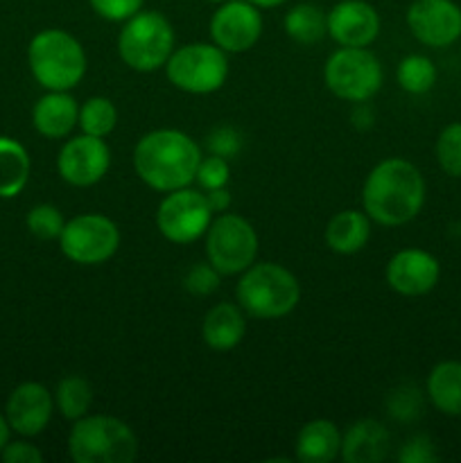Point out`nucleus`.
I'll list each match as a JSON object with an SVG mask.
<instances>
[{
  "mask_svg": "<svg viewBox=\"0 0 461 463\" xmlns=\"http://www.w3.org/2000/svg\"><path fill=\"white\" fill-rule=\"evenodd\" d=\"M247 333V317L240 306L233 303H217L211 307L203 319L202 326V337L208 348L217 353L230 351L238 346Z\"/></svg>",
  "mask_w": 461,
  "mask_h": 463,
  "instance_id": "aec40b11",
  "label": "nucleus"
},
{
  "mask_svg": "<svg viewBox=\"0 0 461 463\" xmlns=\"http://www.w3.org/2000/svg\"><path fill=\"white\" fill-rule=\"evenodd\" d=\"M90 402H93V389H90L89 380L80 378V375H68L57 384L54 405L61 411L63 419L80 420L81 416L89 414Z\"/></svg>",
  "mask_w": 461,
  "mask_h": 463,
  "instance_id": "a878e982",
  "label": "nucleus"
},
{
  "mask_svg": "<svg viewBox=\"0 0 461 463\" xmlns=\"http://www.w3.org/2000/svg\"><path fill=\"white\" fill-rule=\"evenodd\" d=\"M240 147H242V136L233 127H217L208 136V149H211V154L226 158V161L238 156Z\"/></svg>",
  "mask_w": 461,
  "mask_h": 463,
  "instance_id": "c9c22d12",
  "label": "nucleus"
},
{
  "mask_svg": "<svg viewBox=\"0 0 461 463\" xmlns=\"http://www.w3.org/2000/svg\"><path fill=\"white\" fill-rule=\"evenodd\" d=\"M411 34L429 48H447L461 36V9L452 0H414L407 9Z\"/></svg>",
  "mask_w": 461,
  "mask_h": 463,
  "instance_id": "4468645a",
  "label": "nucleus"
},
{
  "mask_svg": "<svg viewBox=\"0 0 461 463\" xmlns=\"http://www.w3.org/2000/svg\"><path fill=\"white\" fill-rule=\"evenodd\" d=\"M208 203H211L212 213H224L230 206V193L226 188H215L206 193Z\"/></svg>",
  "mask_w": 461,
  "mask_h": 463,
  "instance_id": "4c0bfd02",
  "label": "nucleus"
},
{
  "mask_svg": "<svg viewBox=\"0 0 461 463\" xmlns=\"http://www.w3.org/2000/svg\"><path fill=\"white\" fill-rule=\"evenodd\" d=\"M371 238V217L360 211H342L325 226V242L339 256L362 251Z\"/></svg>",
  "mask_w": 461,
  "mask_h": 463,
  "instance_id": "4be33fe9",
  "label": "nucleus"
},
{
  "mask_svg": "<svg viewBox=\"0 0 461 463\" xmlns=\"http://www.w3.org/2000/svg\"><path fill=\"white\" fill-rule=\"evenodd\" d=\"M9 432H12V428H9L5 414H0V452H3V448L9 443Z\"/></svg>",
  "mask_w": 461,
  "mask_h": 463,
  "instance_id": "58836bf2",
  "label": "nucleus"
},
{
  "mask_svg": "<svg viewBox=\"0 0 461 463\" xmlns=\"http://www.w3.org/2000/svg\"><path fill=\"white\" fill-rule=\"evenodd\" d=\"M285 32L289 39L298 45H315L328 32V23H325V14L321 12L316 5L301 3L296 7L289 9L285 14Z\"/></svg>",
  "mask_w": 461,
  "mask_h": 463,
  "instance_id": "393cba45",
  "label": "nucleus"
},
{
  "mask_svg": "<svg viewBox=\"0 0 461 463\" xmlns=\"http://www.w3.org/2000/svg\"><path fill=\"white\" fill-rule=\"evenodd\" d=\"M235 297L244 315L253 319H280L298 306L301 285L278 262H260L242 271Z\"/></svg>",
  "mask_w": 461,
  "mask_h": 463,
  "instance_id": "7ed1b4c3",
  "label": "nucleus"
},
{
  "mask_svg": "<svg viewBox=\"0 0 461 463\" xmlns=\"http://www.w3.org/2000/svg\"><path fill=\"white\" fill-rule=\"evenodd\" d=\"M296 461L301 463H330L342 452V434L333 420L316 419L301 428L296 437Z\"/></svg>",
  "mask_w": 461,
  "mask_h": 463,
  "instance_id": "412c9836",
  "label": "nucleus"
},
{
  "mask_svg": "<svg viewBox=\"0 0 461 463\" xmlns=\"http://www.w3.org/2000/svg\"><path fill=\"white\" fill-rule=\"evenodd\" d=\"M437 161L450 176H461V122H452L437 140Z\"/></svg>",
  "mask_w": 461,
  "mask_h": 463,
  "instance_id": "c756f323",
  "label": "nucleus"
},
{
  "mask_svg": "<svg viewBox=\"0 0 461 463\" xmlns=\"http://www.w3.org/2000/svg\"><path fill=\"white\" fill-rule=\"evenodd\" d=\"M221 274L211 265V262H197L193 269L185 274L183 285L190 294H197V297H208L211 292H215L220 288Z\"/></svg>",
  "mask_w": 461,
  "mask_h": 463,
  "instance_id": "473e14b6",
  "label": "nucleus"
},
{
  "mask_svg": "<svg viewBox=\"0 0 461 463\" xmlns=\"http://www.w3.org/2000/svg\"><path fill=\"white\" fill-rule=\"evenodd\" d=\"M27 61L34 80L48 90H71L84 80L86 52L63 30H43L30 41Z\"/></svg>",
  "mask_w": 461,
  "mask_h": 463,
  "instance_id": "39448f33",
  "label": "nucleus"
},
{
  "mask_svg": "<svg viewBox=\"0 0 461 463\" xmlns=\"http://www.w3.org/2000/svg\"><path fill=\"white\" fill-rule=\"evenodd\" d=\"M30 156L16 140L0 136V197L12 199L27 185L30 179Z\"/></svg>",
  "mask_w": 461,
  "mask_h": 463,
  "instance_id": "b1692460",
  "label": "nucleus"
},
{
  "mask_svg": "<svg viewBox=\"0 0 461 463\" xmlns=\"http://www.w3.org/2000/svg\"><path fill=\"white\" fill-rule=\"evenodd\" d=\"M174 52V30L158 12H143L122 27L118 36V54L136 72H154L163 68Z\"/></svg>",
  "mask_w": 461,
  "mask_h": 463,
  "instance_id": "423d86ee",
  "label": "nucleus"
},
{
  "mask_svg": "<svg viewBox=\"0 0 461 463\" xmlns=\"http://www.w3.org/2000/svg\"><path fill=\"white\" fill-rule=\"evenodd\" d=\"M77 125L81 127L84 134L95 136V138H104L118 125L116 104L108 98H99V95L86 99L84 107L80 109V120H77Z\"/></svg>",
  "mask_w": 461,
  "mask_h": 463,
  "instance_id": "cd10ccee",
  "label": "nucleus"
},
{
  "mask_svg": "<svg viewBox=\"0 0 461 463\" xmlns=\"http://www.w3.org/2000/svg\"><path fill=\"white\" fill-rule=\"evenodd\" d=\"M170 84L183 93L208 95L220 90L229 77V59L215 43H188L174 50L165 63Z\"/></svg>",
  "mask_w": 461,
  "mask_h": 463,
  "instance_id": "6e6552de",
  "label": "nucleus"
},
{
  "mask_svg": "<svg viewBox=\"0 0 461 463\" xmlns=\"http://www.w3.org/2000/svg\"><path fill=\"white\" fill-rule=\"evenodd\" d=\"M437 459V448H434L432 439L425 437V434H416V437L407 439L405 446L398 452V461L400 463H434Z\"/></svg>",
  "mask_w": 461,
  "mask_h": 463,
  "instance_id": "f704fd0d",
  "label": "nucleus"
},
{
  "mask_svg": "<svg viewBox=\"0 0 461 463\" xmlns=\"http://www.w3.org/2000/svg\"><path fill=\"white\" fill-rule=\"evenodd\" d=\"M428 393L441 414L461 416V362H441L428 378Z\"/></svg>",
  "mask_w": 461,
  "mask_h": 463,
  "instance_id": "5701e85b",
  "label": "nucleus"
},
{
  "mask_svg": "<svg viewBox=\"0 0 461 463\" xmlns=\"http://www.w3.org/2000/svg\"><path fill=\"white\" fill-rule=\"evenodd\" d=\"M387 411L391 419L400 420V423H411L423 411V398H420L416 387H398L389 393L387 398Z\"/></svg>",
  "mask_w": 461,
  "mask_h": 463,
  "instance_id": "7c9ffc66",
  "label": "nucleus"
},
{
  "mask_svg": "<svg viewBox=\"0 0 461 463\" xmlns=\"http://www.w3.org/2000/svg\"><path fill=\"white\" fill-rule=\"evenodd\" d=\"M324 80L330 93L353 104H364L382 89L384 72L366 48H342L325 61Z\"/></svg>",
  "mask_w": 461,
  "mask_h": 463,
  "instance_id": "0eeeda50",
  "label": "nucleus"
},
{
  "mask_svg": "<svg viewBox=\"0 0 461 463\" xmlns=\"http://www.w3.org/2000/svg\"><path fill=\"white\" fill-rule=\"evenodd\" d=\"M212 222L208 197L197 190L181 188L167 193L156 211V226L167 242L190 244L206 235Z\"/></svg>",
  "mask_w": 461,
  "mask_h": 463,
  "instance_id": "9b49d317",
  "label": "nucleus"
},
{
  "mask_svg": "<svg viewBox=\"0 0 461 463\" xmlns=\"http://www.w3.org/2000/svg\"><path fill=\"white\" fill-rule=\"evenodd\" d=\"M59 247L63 256L77 265H102L116 256L120 231L108 217L86 213L66 222L59 235Z\"/></svg>",
  "mask_w": 461,
  "mask_h": 463,
  "instance_id": "9d476101",
  "label": "nucleus"
},
{
  "mask_svg": "<svg viewBox=\"0 0 461 463\" xmlns=\"http://www.w3.org/2000/svg\"><path fill=\"white\" fill-rule=\"evenodd\" d=\"M229 179H230V165L226 158L211 154L208 158H202V161H199L194 181H197L202 190H206L208 193V190L226 188Z\"/></svg>",
  "mask_w": 461,
  "mask_h": 463,
  "instance_id": "2f4dec72",
  "label": "nucleus"
},
{
  "mask_svg": "<svg viewBox=\"0 0 461 463\" xmlns=\"http://www.w3.org/2000/svg\"><path fill=\"white\" fill-rule=\"evenodd\" d=\"M325 23L342 48H369L380 34V16L366 0H342L325 14Z\"/></svg>",
  "mask_w": 461,
  "mask_h": 463,
  "instance_id": "2eb2a0df",
  "label": "nucleus"
},
{
  "mask_svg": "<svg viewBox=\"0 0 461 463\" xmlns=\"http://www.w3.org/2000/svg\"><path fill=\"white\" fill-rule=\"evenodd\" d=\"M251 5H256L258 9H274L278 7V5H283L285 0H249Z\"/></svg>",
  "mask_w": 461,
  "mask_h": 463,
  "instance_id": "ea45409f",
  "label": "nucleus"
},
{
  "mask_svg": "<svg viewBox=\"0 0 461 463\" xmlns=\"http://www.w3.org/2000/svg\"><path fill=\"white\" fill-rule=\"evenodd\" d=\"M0 457H3L5 463H41L43 461V455H41L39 448L32 446V443H27V441L7 443V446L3 448V452H0Z\"/></svg>",
  "mask_w": 461,
  "mask_h": 463,
  "instance_id": "e433bc0d",
  "label": "nucleus"
},
{
  "mask_svg": "<svg viewBox=\"0 0 461 463\" xmlns=\"http://www.w3.org/2000/svg\"><path fill=\"white\" fill-rule=\"evenodd\" d=\"M441 276V267L432 253L423 249H402L389 260L387 283L402 297H423L432 292Z\"/></svg>",
  "mask_w": 461,
  "mask_h": 463,
  "instance_id": "dca6fc26",
  "label": "nucleus"
},
{
  "mask_svg": "<svg viewBox=\"0 0 461 463\" xmlns=\"http://www.w3.org/2000/svg\"><path fill=\"white\" fill-rule=\"evenodd\" d=\"M396 80L402 90L411 95H423L437 84V68L423 54H409L398 63Z\"/></svg>",
  "mask_w": 461,
  "mask_h": 463,
  "instance_id": "bb28decb",
  "label": "nucleus"
},
{
  "mask_svg": "<svg viewBox=\"0 0 461 463\" xmlns=\"http://www.w3.org/2000/svg\"><path fill=\"white\" fill-rule=\"evenodd\" d=\"M258 256V235L244 217L224 213L206 231V258L221 276L242 274Z\"/></svg>",
  "mask_w": 461,
  "mask_h": 463,
  "instance_id": "1a4fd4ad",
  "label": "nucleus"
},
{
  "mask_svg": "<svg viewBox=\"0 0 461 463\" xmlns=\"http://www.w3.org/2000/svg\"><path fill=\"white\" fill-rule=\"evenodd\" d=\"M362 203L375 224H407L419 215L425 203L423 175L405 158H387L366 176Z\"/></svg>",
  "mask_w": 461,
  "mask_h": 463,
  "instance_id": "f257e3e1",
  "label": "nucleus"
},
{
  "mask_svg": "<svg viewBox=\"0 0 461 463\" xmlns=\"http://www.w3.org/2000/svg\"><path fill=\"white\" fill-rule=\"evenodd\" d=\"M197 143L176 129H156L145 134L134 147V170L145 185L156 193L188 188L197 176Z\"/></svg>",
  "mask_w": 461,
  "mask_h": 463,
  "instance_id": "f03ea898",
  "label": "nucleus"
},
{
  "mask_svg": "<svg viewBox=\"0 0 461 463\" xmlns=\"http://www.w3.org/2000/svg\"><path fill=\"white\" fill-rule=\"evenodd\" d=\"M99 18L111 23L129 21L143 9V0H89Z\"/></svg>",
  "mask_w": 461,
  "mask_h": 463,
  "instance_id": "72a5a7b5",
  "label": "nucleus"
},
{
  "mask_svg": "<svg viewBox=\"0 0 461 463\" xmlns=\"http://www.w3.org/2000/svg\"><path fill=\"white\" fill-rule=\"evenodd\" d=\"M25 224L30 229V233L39 240H59L66 220H63L61 211L50 203H39V206L32 208L25 217Z\"/></svg>",
  "mask_w": 461,
  "mask_h": 463,
  "instance_id": "c85d7f7f",
  "label": "nucleus"
},
{
  "mask_svg": "<svg viewBox=\"0 0 461 463\" xmlns=\"http://www.w3.org/2000/svg\"><path fill=\"white\" fill-rule=\"evenodd\" d=\"M208 3H217V5H221V3H226V0H208Z\"/></svg>",
  "mask_w": 461,
  "mask_h": 463,
  "instance_id": "a19ab883",
  "label": "nucleus"
},
{
  "mask_svg": "<svg viewBox=\"0 0 461 463\" xmlns=\"http://www.w3.org/2000/svg\"><path fill=\"white\" fill-rule=\"evenodd\" d=\"M391 450V434L380 420L362 419L342 437V459L346 463H380Z\"/></svg>",
  "mask_w": 461,
  "mask_h": 463,
  "instance_id": "a211bd4d",
  "label": "nucleus"
},
{
  "mask_svg": "<svg viewBox=\"0 0 461 463\" xmlns=\"http://www.w3.org/2000/svg\"><path fill=\"white\" fill-rule=\"evenodd\" d=\"M111 165V149L104 138L81 134L71 138L61 147L57 158V170L66 184L75 188H89L104 179Z\"/></svg>",
  "mask_w": 461,
  "mask_h": 463,
  "instance_id": "ddd939ff",
  "label": "nucleus"
},
{
  "mask_svg": "<svg viewBox=\"0 0 461 463\" xmlns=\"http://www.w3.org/2000/svg\"><path fill=\"white\" fill-rule=\"evenodd\" d=\"M80 120V107L68 90H50L32 109V125L45 138H66Z\"/></svg>",
  "mask_w": 461,
  "mask_h": 463,
  "instance_id": "6ab92c4d",
  "label": "nucleus"
},
{
  "mask_svg": "<svg viewBox=\"0 0 461 463\" xmlns=\"http://www.w3.org/2000/svg\"><path fill=\"white\" fill-rule=\"evenodd\" d=\"M68 452L75 463H131L138 457V439L116 416H81L71 430Z\"/></svg>",
  "mask_w": 461,
  "mask_h": 463,
  "instance_id": "20e7f679",
  "label": "nucleus"
},
{
  "mask_svg": "<svg viewBox=\"0 0 461 463\" xmlns=\"http://www.w3.org/2000/svg\"><path fill=\"white\" fill-rule=\"evenodd\" d=\"M262 34L260 9L249 0H226L211 18L212 43L224 52L240 54L251 50Z\"/></svg>",
  "mask_w": 461,
  "mask_h": 463,
  "instance_id": "f8f14e48",
  "label": "nucleus"
},
{
  "mask_svg": "<svg viewBox=\"0 0 461 463\" xmlns=\"http://www.w3.org/2000/svg\"><path fill=\"white\" fill-rule=\"evenodd\" d=\"M54 401L41 383H23L9 393L5 419L21 437H36L52 419Z\"/></svg>",
  "mask_w": 461,
  "mask_h": 463,
  "instance_id": "f3484780",
  "label": "nucleus"
}]
</instances>
